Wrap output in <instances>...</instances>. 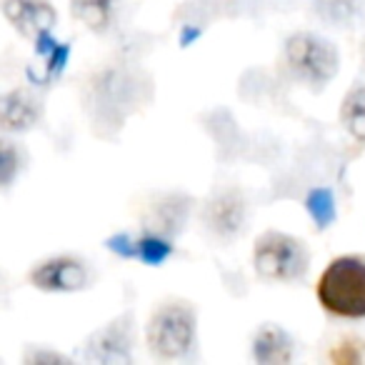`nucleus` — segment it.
Masks as SVG:
<instances>
[{"instance_id":"obj_14","label":"nucleus","mask_w":365,"mask_h":365,"mask_svg":"<svg viewBox=\"0 0 365 365\" xmlns=\"http://www.w3.org/2000/svg\"><path fill=\"white\" fill-rule=\"evenodd\" d=\"M308 213L313 215V220L320 228H325L335 215L333 195H330L328 190H313V193L308 195Z\"/></svg>"},{"instance_id":"obj_17","label":"nucleus","mask_w":365,"mask_h":365,"mask_svg":"<svg viewBox=\"0 0 365 365\" xmlns=\"http://www.w3.org/2000/svg\"><path fill=\"white\" fill-rule=\"evenodd\" d=\"M363 61H365V46H363Z\"/></svg>"},{"instance_id":"obj_16","label":"nucleus","mask_w":365,"mask_h":365,"mask_svg":"<svg viewBox=\"0 0 365 365\" xmlns=\"http://www.w3.org/2000/svg\"><path fill=\"white\" fill-rule=\"evenodd\" d=\"M335 363H358L360 353H353V343H345V348H338L333 353Z\"/></svg>"},{"instance_id":"obj_11","label":"nucleus","mask_w":365,"mask_h":365,"mask_svg":"<svg viewBox=\"0 0 365 365\" xmlns=\"http://www.w3.org/2000/svg\"><path fill=\"white\" fill-rule=\"evenodd\" d=\"M71 8L73 16L96 33L108 31L115 18V0H71Z\"/></svg>"},{"instance_id":"obj_12","label":"nucleus","mask_w":365,"mask_h":365,"mask_svg":"<svg viewBox=\"0 0 365 365\" xmlns=\"http://www.w3.org/2000/svg\"><path fill=\"white\" fill-rule=\"evenodd\" d=\"M340 120L358 143H365V86H358L345 96L340 106Z\"/></svg>"},{"instance_id":"obj_13","label":"nucleus","mask_w":365,"mask_h":365,"mask_svg":"<svg viewBox=\"0 0 365 365\" xmlns=\"http://www.w3.org/2000/svg\"><path fill=\"white\" fill-rule=\"evenodd\" d=\"M18 170H21V153H18L16 143L0 140V188L11 185Z\"/></svg>"},{"instance_id":"obj_9","label":"nucleus","mask_w":365,"mask_h":365,"mask_svg":"<svg viewBox=\"0 0 365 365\" xmlns=\"http://www.w3.org/2000/svg\"><path fill=\"white\" fill-rule=\"evenodd\" d=\"M253 353L258 363H288L293 358V343L290 338L275 325H265L255 335Z\"/></svg>"},{"instance_id":"obj_2","label":"nucleus","mask_w":365,"mask_h":365,"mask_svg":"<svg viewBox=\"0 0 365 365\" xmlns=\"http://www.w3.org/2000/svg\"><path fill=\"white\" fill-rule=\"evenodd\" d=\"M285 68L308 86H325L338 71V53L333 43L313 33H295L285 41Z\"/></svg>"},{"instance_id":"obj_1","label":"nucleus","mask_w":365,"mask_h":365,"mask_svg":"<svg viewBox=\"0 0 365 365\" xmlns=\"http://www.w3.org/2000/svg\"><path fill=\"white\" fill-rule=\"evenodd\" d=\"M318 300L340 318H365V263L335 258L318 280Z\"/></svg>"},{"instance_id":"obj_10","label":"nucleus","mask_w":365,"mask_h":365,"mask_svg":"<svg viewBox=\"0 0 365 365\" xmlns=\"http://www.w3.org/2000/svg\"><path fill=\"white\" fill-rule=\"evenodd\" d=\"M313 11L328 26L353 28L365 13V0H313Z\"/></svg>"},{"instance_id":"obj_3","label":"nucleus","mask_w":365,"mask_h":365,"mask_svg":"<svg viewBox=\"0 0 365 365\" xmlns=\"http://www.w3.org/2000/svg\"><path fill=\"white\" fill-rule=\"evenodd\" d=\"M305 243L285 233H265L255 240V270L268 280H295L308 270Z\"/></svg>"},{"instance_id":"obj_4","label":"nucleus","mask_w":365,"mask_h":365,"mask_svg":"<svg viewBox=\"0 0 365 365\" xmlns=\"http://www.w3.org/2000/svg\"><path fill=\"white\" fill-rule=\"evenodd\" d=\"M195 338V315L188 305L173 303L160 308L148 325V345L158 358H180Z\"/></svg>"},{"instance_id":"obj_8","label":"nucleus","mask_w":365,"mask_h":365,"mask_svg":"<svg viewBox=\"0 0 365 365\" xmlns=\"http://www.w3.org/2000/svg\"><path fill=\"white\" fill-rule=\"evenodd\" d=\"M41 118L36 98L23 91H13L0 96V128L3 130H28Z\"/></svg>"},{"instance_id":"obj_15","label":"nucleus","mask_w":365,"mask_h":365,"mask_svg":"<svg viewBox=\"0 0 365 365\" xmlns=\"http://www.w3.org/2000/svg\"><path fill=\"white\" fill-rule=\"evenodd\" d=\"M168 253H170V245L160 238H153V235H148V238H143L138 243V255L143 260H148V263H160Z\"/></svg>"},{"instance_id":"obj_6","label":"nucleus","mask_w":365,"mask_h":365,"mask_svg":"<svg viewBox=\"0 0 365 365\" xmlns=\"http://www.w3.org/2000/svg\"><path fill=\"white\" fill-rule=\"evenodd\" d=\"M31 280L41 290H78L86 283V268L76 258H53L38 265Z\"/></svg>"},{"instance_id":"obj_7","label":"nucleus","mask_w":365,"mask_h":365,"mask_svg":"<svg viewBox=\"0 0 365 365\" xmlns=\"http://www.w3.org/2000/svg\"><path fill=\"white\" fill-rule=\"evenodd\" d=\"M205 220H208V228L218 238H233V235L240 233V228L245 223V200L235 190L215 195L208 203Z\"/></svg>"},{"instance_id":"obj_5","label":"nucleus","mask_w":365,"mask_h":365,"mask_svg":"<svg viewBox=\"0 0 365 365\" xmlns=\"http://www.w3.org/2000/svg\"><path fill=\"white\" fill-rule=\"evenodd\" d=\"M3 16L18 33L28 38H41L56 23L51 0H3Z\"/></svg>"}]
</instances>
